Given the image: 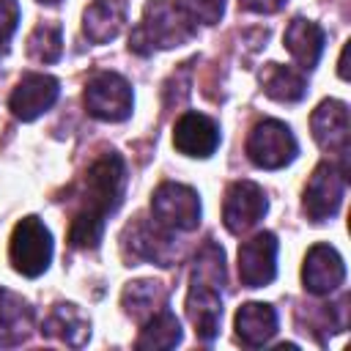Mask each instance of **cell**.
<instances>
[{
    "mask_svg": "<svg viewBox=\"0 0 351 351\" xmlns=\"http://www.w3.org/2000/svg\"><path fill=\"white\" fill-rule=\"evenodd\" d=\"M126 186V165L121 154L104 151L82 176L80 200L69 228V244L77 250H93L101 241L107 217L121 206Z\"/></svg>",
    "mask_w": 351,
    "mask_h": 351,
    "instance_id": "obj_1",
    "label": "cell"
},
{
    "mask_svg": "<svg viewBox=\"0 0 351 351\" xmlns=\"http://www.w3.org/2000/svg\"><path fill=\"white\" fill-rule=\"evenodd\" d=\"M222 285H225V252L217 241H206L192 263L186 315L195 326L197 340L211 343L219 335L222 321Z\"/></svg>",
    "mask_w": 351,
    "mask_h": 351,
    "instance_id": "obj_2",
    "label": "cell"
},
{
    "mask_svg": "<svg viewBox=\"0 0 351 351\" xmlns=\"http://www.w3.org/2000/svg\"><path fill=\"white\" fill-rule=\"evenodd\" d=\"M197 27L186 19V14L178 8V3L167 0H151L143 8L140 25L132 30L129 49L137 55H151L154 49H173L186 44Z\"/></svg>",
    "mask_w": 351,
    "mask_h": 351,
    "instance_id": "obj_3",
    "label": "cell"
},
{
    "mask_svg": "<svg viewBox=\"0 0 351 351\" xmlns=\"http://www.w3.org/2000/svg\"><path fill=\"white\" fill-rule=\"evenodd\" d=\"M11 266L25 277H38L52 261V236L38 217H25L14 225L8 244Z\"/></svg>",
    "mask_w": 351,
    "mask_h": 351,
    "instance_id": "obj_4",
    "label": "cell"
},
{
    "mask_svg": "<svg viewBox=\"0 0 351 351\" xmlns=\"http://www.w3.org/2000/svg\"><path fill=\"white\" fill-rule=\"evenodd\" d=\"M151 214L154 222H159L170 233H189L200 225V197L186 184L165 181L151 195Z\"/></svg>",
    "mask_w": 351,
    "mask_h": 351,
    "instance_id": "obj_5",
    "label": "cell"
},
{
    "mask_svg": "<svg viewBox=\"0 0 351 351\" xmlns=\"http://www.w3.org/2000/svg\"><path fill=\"white\" fill-rule=\"evenodd\" d=\"M346 181H348V170L343 165L335 162H321L310 181L304 184L302 192V208L307 214V219L313 222H326L340 211L343 195H346Z\"/></svg>",
    "mask_w": 351,
    "mask_h": 351,
    "instance_id": "obj_6",
    "label": "cell"
},
{
    "mask_svg": "<svg viewBox=\"0 0 351 351\" xmlns=\"http://www.w3.org/2000/svg\"><path fill=\"white\" fill-rule=\"evenodd\" d=\"M296 154H299V143L282 121L266 118V121L255 123L247 137V156L255 167L280 170V167L291 165L296 159Z\"/></svg>",
    "mask_w": 351,
    "mask_h": 351,
    "instance_id": "obj_7",
    "label": "cell"
},
{
    "mask_svg": "<svg viewBox=\"0 0 351 351\" xmlns=\"http://www.w3.org/2000/svg\"><path fill=\"white\" fill-rule=\"evenodd\" d=\"M82 101H85L88 115H93L99 121L118 123V121H126L132 115L134 96H132V85L121 74L99 71V74H93L88 80Z\"/></svg>",
    "mask_w": 351,
    "mask_h": 351,
    "instance_id": "obj_8",
    "label": "cell"
},
{
    "mask_svg": "<svg viewBox=\"0 0 351 351\" xmlns=\"http://www.w3.org/2000/svg\"><path fill=\"white\" fill-rule=\"evenodd\" d=\"M310 129L315 143L340 156V165L348 170V140H351V126H348V104L340 99H324L313 115H310Z\"/></svg>",
    "mask_w": 351,
    "mask_h": 351,
    "instance_id": "obj_9",
    "label": "cell"
},
{
    "mask_svg": "<svg viewBox=\"0 0 351 351\" xmlns=\"http://www.w3.org/2000/svg\"><path fill=\"white\" fill-rule=\"evenodd\" d=\"M269 203L263 189L255 181H233L225 192V203H222V222L230 233H244L250 228H255L263 214H266Z\"/></svg>",
    "mask_w": 351,
    "mask_h": 351,
    "instance_id": "obj_10",
    "label": "cell"
},
{
    "mask_svg": "<svg viewBox=\"0 0 351 351\" xmlns=\"http://www.w3.org/2000/svg\"><path fill=\"white\" fill-rule=\"evenodd\" d=\"M277 277V236L263 230L239 247V280L247 288H263Z\"/></svg>",
    "mask_w": 351,
    "mask_h": 351,
    "instance_id": "obj_11",
    "label": "cell"
},
{
    "mask_svg": "<svg viewBox=\"0 0 351 351\" xmlns=\"http://www.w3.org/2000/svg\"><path fill=\"white\" fill-rule=\"evenodd\" d=\"M346 280V263L340 252L329 244H313L302 263V282L307 293L326 296L335 288H340Z\"/></svg>",
    "mask_w": 351,
    "mask_h": 351,
    "instance_id": "obj_12",
    "label": "cell"
},
{
    "mask_svg": "<svg viewBox=\"0 0 351 351\" xmlns=\"http://www.w3.org/2000/svg\"><path fill=\"white\" fill-rule=\"evenodd\" d=\"M58 93H60V85H58L55 77H49V74H25L16 82V88L8 99V107L19 121H36L38 115H44L58 101Z\"/></svg>",
    "mask_w": 351,
    "mask_h": 351,
    "instance_id": "obj_13",
    "label": "cell"
},
{
    "mask_svg": "<svg viewBox=\"0 0 351 351\" xmlns=\"http://www.w3.org/2000/svg\"><path fill=\"white\" fill-rule=\"evenodd\" d=\"M173 145L184 156L208 159L219 145V126L203 112H184L173 126Z\"/></svg>",
    "mask_w": 351,
    "mask_h": 351,
    "instance_id": "obj_14",
    "label": "cell"
},
{
    "mask_svg": "<svg viewBox=\"0 0 351 351\" xmlns=\"http://www.w3.org/2000/svg\"><path fill=\"white\" fill-rule=\"evenodd\" d=\"M123 244L132 250V258H140V261H151L156 266H170L173 258L178 255L173 239H170V230L162 228L159 222L148 225L143 219H137L126 236H123Z\"/></svg>",
    "mask_w": 351,
    "mask_h": 351,
    "instance_id": "obj_15",
    "label": "cell"
},
{
    "mask_svg": "<svg viewBox=\"0 0 351 351\" xmlns=\"http://www.w3.org/2000/svg\"><path fill=\"white\" fill-rule=\"evenodd\" d=\"M233 329H236V340L241 346L261 348L277 332V310L271 304H263V302H247L239 307Z\"/></svg>",
    "mask_w": 351,
    "mask_h": 351,
    "instance_id": "obj_16",
    "label": "cell"
},
{
    "mask_svg": "<svg viewBox=\"0 0 351 351\" xmlns=\"http://www.w3.org/2000/svg\"><path fill=\"white\" fill-rule=\"evenodd\" d=\"M285 49L291 52V58L299 63L302 71H310L315 69V63L321 60V52H324V30L321 25H315L313 19H304V16H296L291 19V25L285 27Z\"/></svg>",
    "mask_w": 351,
    "mask_h": 351,
    "instance_id": "obj_17",
    "label": "cell"
},
{
    "mask_svg": "<svg viewBox=\"0 0 351 351\" xmlns=\"http://www.w3.org/2000/svg\"><path fill=\"white\" fill-rule=\"evenodd\" d=\"M126 22V3L123 0H93L82 14V33L93 44L112 41Z\"/></svg>",
    "mask_w": 351,
    "mask_h": 351,
    "instance_id": "obj_18",
    "label": "cell"
},
{
    "mask_svg": "<svg viewBox=\"0 0 351 351\" xmlns=\"http://www.w3.org/2000/svg\"><path fill=\"white\" fill-rule=\"evenodd\" d=\"M121 304H123V313L143 324L148 321L151 315H156L159 310L167 307V291L162 282H154V280H134L123 288L121 293Z\"/></svg>",
    "mask_w": 351,
    "mask_h": 351,
    "instance_id": "obj_19",
    "label": "cell"
},
{
    "mask_svg": "<svg viewBox=\"0 0 351 351\" xmlns=\"http://www.w3.org/2000/svg\"><path fill=\"white\" fill-rule=\"evenodd\" d=\"M44 335L58 337L71 348H80L90 340V321L80 313L77 304H55V310L44 321Z\"/></svg>",
    "mask_w": 351,
    "mask_h": 351,
    "instance_id": "obj_20",
    "label": "cell"
},
{
    "mask_svg": "<svg viewBox=\"0 0 351 351\" xmlns=\"http://www.w3.org/2000/svg\"><path fill=\"white\" fill-rule=\"evenodd\" d=\"M30 326H33V307L22 296L0 288V346L22 343Z\"/></svg>",
    "mask_w": 351,
    "mask_h": 351,
    "instance_id": "obj_21",
    "label": "cell"
},
{
    "mask_svg": "<svg viewBox=\"0 0 351 351\" xmlns=\"http://www.w3.org/2000/svg\"><path fill=\"white\" fill-rule=\"evenodd\" d=\"M261 85H263V93L274 101H285V104H293V101H302L304 93H307V80L299 69L293 66H282V63H269L261 74Z\"/></svg>",
    "mask_w": 351,
    "mask_h": 351,
    "instance_id": "obj_22",
    "label": "cell"
},
{
    "mask_svg": "<svg viewBox=\"0 0 351 351\" xmlns=\"http://www.w3.org/2000/svg\"><path fill=\"white\" fill-rule=\"evenodd\" d=\"M140 337H137V348H173L181 343V324L178 318L165 307L156 315H151L148 321L140 324Z\"/></svg>",
    "mask_w": 351,
    "mask_h": 351,
    "instance_id": "obj_23",
    "label": "cell"
},
{
    "mask_svg": "<svg viewBox=\"0 0 351 351\" xmlns=\"http://www.w3.org/2000/svg\"><path fill=\"white\" fill-rule=\"evenodd\" d=\"M63 52V36H60V25L52 22H41L33 27V33L27 36V55L38 63H55Z\"/></svg>",
    "mask_w": 351,
    "mask_h": 351,
    "instance_id": "obj_24",
    "label": "cell"
},
{
    "mask_svg": "<svg viewBox=\"0 0 351 351\" xmlns=\"http://www.w3.org/2000/svg\"><path fill=\"white\" fill-rule=\"evenodd\" d=\"M178 8L186 14V19L197 25H214L219 22L225 11V0H178Z\"/></svg>",
    "mask_w": 351,
    "mask_h": 351,
    "instance_id": "obj_25",
    "label": "cell"
},
{
    "mask_svg": "<svg viewBox=\"0 0 351 351\" xmlns=\"http://www.w3.org/2000/svg\"><path fill=\"white\" fill-rule=\"evenodd\" d=\"M19 25V3L16 0H0V49L8 47L11 36Z\"/></svg>",
    "mask_w": 351,
    "mask_h": 351,
    "instance_id": "obj_26",
    "label": "cell"
},
{
    "mask_svg": "<svg viewBox=\"0 0 351 351\" xmlns=\"http://www.w3.org/2000/svg\"><path fill=\"white\" fill-rule=\"evenodd\" d=\"M285 3L288 0H239V5L252 14H277L280 8H285Z\"/></svg>",
    "mask_w": 351,
    "mask_h": 351,
    "instance_id": "obj_27",
    "label": "cell"
},
{
    "mask_svg": "<svg viewBox=\"0 0 351 351\" xmlns=\"http://www.w3.org/2000/svg\"><path fill=\"white\" fill-rule=\"evenodd\" d=\"M348 49H351V41H346V47H343V52H340V66H337V74H340L343 80H348Z\"/></svg>",
    "mask_w": 351,
    "mask_h": 351,
    "instance_id": "obj_28",
    "label": "cell"
},
{
    "mask_svg": "<svg viewBox=\"0 0 351 351\" xmlns=\"http://www.w3.org/2000/svg\"><path fill=\"white\" fill-rule=\"evenodd\" d=\"M38 3H44V5H55V3H60V0H38Z\"/></svg>",
    "mask_w": 351,
    "mask_h": 351,
    "instance_id": "obj_29",
    "label": "cell"
}]
</instances>
